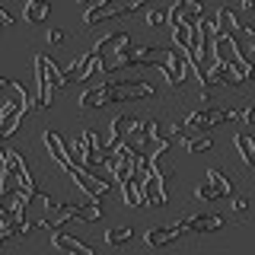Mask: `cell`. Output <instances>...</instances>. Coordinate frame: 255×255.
<instances>
[{"instance_id": "obj_1", "label": "cell", "mask_w": 255, "mask_h": 255, "mask_svg": "<svg viewBox=\"0 0 255 255\" xmlns=\"http://www.w3.org/2000/svg\"><path fill=\"white\" fill-rule=\"evenodd\" d=\"M156 90L150 83H143V77H115L109 74L99 86L86 90L80 96L77 109L90 112V109H102V106H112V102H140V99H150Z\"/></svg>"}, {"instance_id": "obj_2", "label": "cell", "mask_w": 255, "mask_h": 255, "mask_svg": "<svg viewBox=\"0 0 255 255\" xmlns=\"http://www.w3.org/2000/svg\"><path fill=\"white\" fill-rule=\"evenodd\" d=\"M32 67H35V106L51 109L54 102V90L61 86V67L54 64L48 54H35L32 58Z\"/></svg>"}, {"instance_id": "obj_3", "label": "cell", "mask_w": 255, "mask_h": 255, "mask_svg": "<svg viewBox=\"0 0 255 255\" xmlns=\"http://www.w3.org/2000/svg\"><path fill=\"white\" fill-rule=\"evenodd\" d=\"M239 118V109H220V106H201V109H191L182 122V131H214V128L227 125V122H236Z\"/></svg>"}, {"instance_id": "obj_4", "label": "cell", "mask_w": 255, "mask_h": 255, "mask_svg": "<svg viewBox=\"0 0 255 255\" xmlns=\"http://www.w3.org/2000/svg\"><path fill=\"white\" fill-rule=\"evenodd\" d=\"M64 172H67L70 182L86 195V201L102 204V198L112 191V179H102V172H96V169H86V166H67Z\"/></svg>"}, {"instance_id": "obj_5", "label": "cell", "mask_w": 255, "mask_h": 255, "mask_svg": "<svg viewBox=\"0 0 255 255\" xmlns=\"http://www.w3.org/2000/svg\"><path fill=\"white\" fill-rule=\"evenodd\" d=\"M143 125V118H137V115H115L109 122V128H106V137H102V147L106 150H112L115 143H122V140H128L134 131Z\"/></svg>"}, {"instance_id": "obj_6", "label": "cell", "mask_w": 255, "mask_h": 255, "mask_svg": "<svg viewBox=\"0 0 255 255\" xmlns=\"http://www.w3.org/2000/svg\"><path fill=\"white\" fill-rule=\"evenodd\" d=\"M182 236H188L185 223L172 220V223H166V227H150L147 233H143V243L153 246V249H163V246H172L175 239H182Z\"/></svg>"}, {"instance_id": "obj_7", "label": "cell", "mask_w": 255, "mask_h": 255, "mask_svg": "<svg viewBox=\"0 0 255 255\" xmlns=\"http://www.w3.org/2000/svg\"><path fill=\"white\" fill-rule=\"evenodd\" d=\"M51 249H58V252L93 255V252H96V246H93V243H83V239H77V236H67L64 230H51Z\"/></svg>"}, {"instance_id": "obj_8", "label": "cell", "mask_w": 255, "mask_h": 255, "mask_svg": "<svg viewBox=\"0 0 255 255\" xmlns=\"http://www.w3.org/2000/svg\"><path fill=\"white\" fill-rule=\"evenodd\" d=\"M188 233H217V230L227 223L223 214H191V217L182 220Z\"/></svg>"}, {"instance_id": "obj_9", "label": "cell", "mask_w": 255, "mask_h": 255, "mask_svg": "<svg viewBox=\"0 0 255 255\" xmlns=\"http://www.w3.org/2000/svg\"><path fill=\"white\" fill-rule=\"evenodd\" d=\"M32 201V195L29 191H22V188H10L6 195H0V207H3V214L6 217H22L26 214V204Z\"/></svg>"}, {"instance_id": "obj_10", "label": "cell", "mask_w": 255, "mask_h": 255, "mask_svg": "<svg viewBox=\"0 0 255 255\" xmlns=\"http://www.w3.org/2000/svg\"><path fill=\"white\" fill-rule=\"evenodd\" d=\"M125 45H131V35H128V32H106L102 38H96V45H93V54L106 58V54H115V51H122Z\"/></svg>"}, {"instance_id": "obj_11", "label": "cell", "mask_w": 255, "mask_h": 255, "mask_svg": "<svg viewBox=\"0 0 255 255\" xmlns=\"http://www.w3.org/2000/svg\"><path fill=\"white\" fill-rule=\"evenodd\" d=\"M172 16H179V19H188V22H198L207 16V6L204 0H175V3L169 6Z\"/></svg>"}, {"instance_id": "obj_12", "label": "cell", "mask_w": 255, "mask_h": 255, "mask_svg": "<svg viewBox=\"0 0 255 255\" xmlns=\"http://www.w3.org/2000/svg\"><path fill=\"white\" fill-rule=\"evenodd\" d=\"M233 147H236V153L239 159H243V166H255V137H252V131L249 128H243V131H233Z\"/></svg>"}, {"instance_id": "obj_13", "label": "cell", "mask_w": 255, "mask_h": 255, "mask_svg": "<svg viewBox=\"0 0 255 255\" xmlns=\"http://www.w3.org/2000/svg\"><path fill=\"white\" fill-rule=\"evenodd\" d=\"M204 182H207V185L214 188V195H217V198H230V195L236 191V182L230 179L227 172H220L217 166H211V169H204Z\"/></svg>"}, {"instance_id": "obj_14", "label": "cell", "mask_w": 255, "mask_h": 255, "mask_svg": "<svg viewBox=\"0 0 255 255\" xmlns=\"http://www.w3.org/2000/svg\"><path fill=\"white\" fill-rule=\"evenodd\" d=\"M42 143H45V150H48V153H51L54 163H58L61 169H67V166H70V159H67V150H64V137H61V134L48 128V131L42 134Z\"/></svg>"}, {"instance_id": "obj_15", "label": "cell", "mask_w": 255, "mask_h": 255, "mask_svg": "<svg viewBox=\"0 0 255 255\" xmlns=\"http://www.w3.org/2000/svg\"><path fill=\"white\" fill-rule=\"evenodd\" d=\"M48 13H51L48 0H22V19H26L29 26H38V22H45Z\"/></svg>"}, {"instance_id": "obj_16", "label": "cell", "mask_w": 255, "mask_h": 255, "mask_svg": "<svg viewBox=\"0 0 255 255\" xmlns=\"http://www.w3.org/2000/svg\"><path fill=\"white\" fill-rule=\"evenodd\" d=\"M118 188H122V198H125V204L128 207H143V198H140V182L134 179V175H128V179H122L118 182Z\"/></svg>"}, {"instance_id": "obj_17", "label": "cell", "mask_w": 255, "mask_h": 255, "mask_svg": "<svg viewBox=\"0 0 255 255\" xmlns=\"http://www.w3.org/2000/svg\"><path fill=\"white\" fill-rule=\"evenodd\" d=\"M211 22H214V29H217V32H236L243 19H239V16L230 10V6H217V10H214V19H211Z\"/></svg>"}, {"instance_id": "obj_18", "label": "cell", "mask_w": 255, "mask_h": 255, "mask_svg": "<svg viewBox=\"0 0 255 255\" xmlns=\"http://www.w3.org/2000/svg\"><path fill=\"white\" fill-rule=\"evenodd\" d=\"M179 137H182V134H179ZM211 147H214L211 131H198L195 137H182V150H185V153H207Z\"/></svg>"}, {"instance_id": "obj_19", "label": "cell", "mask_w": 255, "mask_h": 255, "mask_svg": "<svg viewBox=\"0 0 255 255\" xmlns=\"http://www.w3.org/2000/svg\"><path fill=\"white\" fill-rule=\"evenodd\" d=\"M131 236H134V227H125V223H118V227H112L106 230V246H112V249H122V246L131 243Z\"/></svg>"}, {"instance_id": "obj_20", "label": "cell", "mask_w": 255, "mask_h": 255, "mask_svg": "<svg viewBox=\"0 0 255 255\" xmlns=\"http://www.w3.org/2000/svg\"><path fill=\"white\" fill-rule=\"evenodd\" d=\"M166 19H169V10L166 6H147V13H143V22H147L150 29H159V26H166Z\"/></svg>"}, {"instance_id": "obj_21", "label": "cell", "mask_w": 255, "mask_h": 255, "mask_svg": "<svg viewBox=\"0 0 255 255\" xmlns=\"http://www.w3.org/2000/svg\"><path fill=\"white\" fill-rule=\"evenodd\" d=\"M195 198H198V201H220V198L214 195V188L207 185V182H198V185H195Z\"/></svg>"}, {"instance_id": "obj_22", "label": "cell", "mask_w": 255, "mask_h": 255, "mask_svg": "<svg viewBox=\"0 0 255 255\" xmlns=\"http://www.w3.org/2000/svg\"><path fill=\"white\" fill-rule=\"evenodd\" d=\"M239 122H243V128H252V122H255V106L252 102H246V106L239 109Z\"/></svg>"}, {"instance_id": "obj_23", "label": "cell", "mask_w": 255, "mask_h": 255, "mask_svg": "<svg viewBox=\"0 0 255 255\" xmlns=\"http://www.w3.org/2000/svg\"><path fill=\"white\" fill-rule=\"evenodd\" d=\"M45 42L48 45H64V42H67V32H64V29H48L45 32Z\"/></svg>"}, {"instance_id": "obj_24", "label": "cell", "mask_w": 255, "mask_h": 255, "mask_svg": "<svg viewBox=\"0 0 255 255\" xmlns=\"http://www.w3.org/2000/svg\"><path fill=\"white\" fill-rule=\"evenodd\" d=\"M249 198H246V195H236L233 198V201H230V211H233V214H246V211H249Z\"/></svg>"}, {"instance_id": "obj_25", "label": "cell", "mask_w": 255, "mask_h": 255, "mask_svg": "<svg viewBox=\"0 0 255 255\" xmlns=\"http://www.w3.org/2000/svg\"><path fill=\"white\" fill-rule=\"evenodd\" d=\"M195 106L201 109V106H214V99H211V90H207V86H201V90L195 93Z\"/></svg>"}, {"instance_id": "obj_26", "label": "cell", "mask_w": 255, "mask_h": 255, "mask_svg": "<svg viewBox=\"0 0 255 255\" xmlns=\"http://www.w3.org/2000/svg\"><path fill=\"white\" fill-rule=\"evenodd\" d=\"M16 22V16L10 13V10H3V6H0V26H13Z\"/></svg>"}, {"instance_id": "obj_27", "label": "cell", "mask_w": 255, "mask_h": 255, "mask_svg": "<svg viewBox=\"0 0 255 255\" xmlns=\"http://www.w3.org/2000/svg\"><path fill=\"white\" fill-rule=\"evenodd\" d=\"M239 10H243V13H252L255 10V0H239Z\"/></svg>"}]
</instances>
